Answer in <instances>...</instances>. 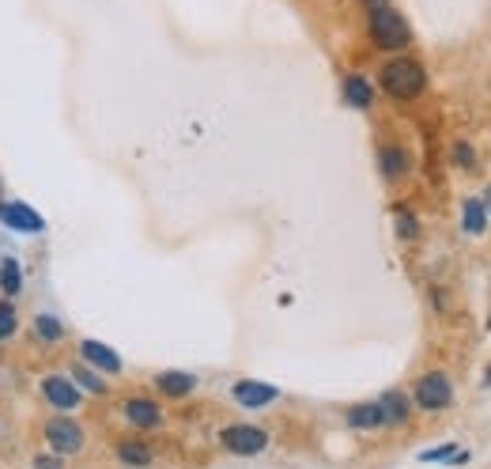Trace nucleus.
I'll return each mask as SVG.
<instances>
[{"label": "nucleus", "instance_id": "nucleus-1", "mask_svg": "<svg viewBox=\"0 0 491 469\" xmlns=\"http://www.w3.org/2000/svg\"><path fill=\"white\" fill-rule=\"evenodd\" d=\"M363 8H367V38L374 50L404 53L412 46V27H409V19L393 8V0H363Z\"/></svg>", "mask_w": 491, "mask_h": 469}, {"label": "nucleus", "instance_id": "nucleus-2", "mask_svg": "<svg viewBox=\"0 0 491 469\" xmlns=\"http://www.w3.org/2000/svg\"><path fill=\"white\" fill-rule=\"evenodd\" d=\"M378 88L393 102H412L427 91V69L412 53H390L386 65L378 69Z\"/></svg>", "mask_w": 491, "mask_h": 469}, {"label": "nucleus", "instance_id": "nucleus-3", "mask_svg": "<svg viewBox=\"0 0 491 469\" xmlns=\"http://www.w3.org/2000/svg\"><path fill=\"white\" fill-rule=\"evenodd\" d=\"M412 405L423 413H442V409H450L454 405V382L446 371H427L416 378V387H412Z\"/></svg>", "mask_w": 491, "mask_h": 469}, {"label": "nucleus", "instance_id": "nucleus-4", "mask_svg": "<svg viewBox=\"0 0 491 469\" xmlns=\"http://www.w3.org/2000/svg\"><path fill=\"white\" fill-rule=\"evenodd\" d=\"M220 443L231 455H261L269 446V432L258 428V424H231V428L220 432Z\"/></svg>", "mask_w": 491, "mask_h": 469}, {"label": "nucleus", "instance_id": "nucleus-5", "mask_svg": "<svg viewBox=\"0 0 491 469\" xmlns=\"http://www.w3.org/2000/svg\"><path fill=\"white\" fill-rule=\"evenodd\" d=\"M42 397H46L53 409H61V413H72L76 405L83 401V394H80V387H76V378H65V375L42 378Z\"/></svg>", "mask_w": 491, "mask_h": 469}, {"label": "nucleus", "instance_id": "nucleus-6", "mask_svg": "<svg viewBox=\"0 0 491 469\" xmlns=\"http://www.w3.org/2000/svg\"><path fill=\"white\" fill-rule=\"evenodd\" d=\"M46 439H50V446L57 455H76L83 446V428L76 420H69V416H53L46 424Z\"/></svg>", "mask_w": 491, "mask_h": 469}, {"label": "nucleus", "instance_id": "nucleus-7", "mask_svg": "<svg viewBox=\"0 0 491 469\" xmlns=\"http://www.w3.org/2000/svg\"><path fill=\"white\" fill-rule=\"evenodd\" d=\"M121 413L140 432H152V428H159V424H163V409H159V401H152V397H125Z\"/></svg>", "mask_w": 491, "mask_h": 469}, {"label": "nucleus", "instance_id": "nucleus-8", "mask_svg": "<svg viewBox=\"0 0 491 469\" xmlns=\"http://www.w3.org/2000/svg\"><path fill=\"white\" fill-rule=\"evenodd\" d=\"M231 397L246 405V409H265V405H272L276 397H280V390L269 387V382H253V378H242L231 387Z\"/></svg>", "mask_w": 491, "mask_h": 469}, {"label": "nucleus", "instance_id": "nucleus-9", "mask_svg": "<svg viewBox=\"0 0 491 469\" xmlns=\"http://www.w3.org/2000/svg\"><path fill=\"white\" fill-rule=\"evenodd\" d=\"M378 170H382V178L386 182H397L412 170V156L404 152L401 144H382L378 148Z\"/></svg>", "mask_w": 491, "mask_h": 469}, {"label": "nucleus", "instance_id": "nucleus-10", "mask_svg": "<svg viewBox=\"0 0 491 469\" xmlns=\"http://www.w3.org/2000/svg\"><path fill=\"white\" fill-rule=\"evenodd\" d=\"M382 405V416H386V428H404L412 416V394H404V390H386L378 397Z\"/></svg>", "mask_w": 491, "mask_h": 469}, {"label": "nucleus", "instance_id": "nucleus-11", "mask_svg": "<svg viewBox=\"0 0 491 469\" xmlns=\"http://www.w3.org/2000/svg\"><path fill=\"white\" fill-rule=\"evenodd\" d=\"M348 428L355 432H378L386 428V416H382V405L378 401H359L348 409Z\"/></svg>", "mask_w": 491, "mask_h": 469}, {"label": "nucleus", "instance_id": "nucleus-12", "mask_svg": "<svg viewBox=\"0 0 491 469\" xmlns=\"http://www.w3.org/2000/svg\"><path fill=\"white\" fill-rule=\"evenodd\" d=\"M340 91H345V102L355 106V110H371V106H374V83L367 76H359V72L345 76Z\"/></svg>", "mask_w": 491, "mask_h": 469}, {"label": "nucleus", "instance_id": "nucleus-13", "mask_svg": "<svg viewBox=\"0 0 491 469\" xmlns=\"http://www.w3.org/2000/svg\"><path fill=\"white\" fill-rule=\"evenodd\" d=\"M156 390L163 397H189L197 390V378L185 371H163V375H156Z\"/></svg>", "mask_w": 491, "mask_h": 469}, {"label": "nucleus", "instance_id": "nucleus-14", "mask_svg": "<svg viewBox=\"0 0 491 469\" xmlns=\"http://www.w3.org/2000/svg\"><path fill=\"white\" fill-rule=\"evenodd\" d=\"M80 356H83V364L102 368V371H110V375H118V371H121V356H118V352H110L106 345H99V340H83V345H80Z\"/></svg>", "mask_w": 491, "mask_h": 469}, {"label": "nucleus", "instance_id": "nucleus-15", "mask_svg": "<svg viewBox=\"0 0 491 469\" xmlns=\"http://www.w3.org/2000/svg\"><path fill=\"white\" fill-rule=\"evenodd\" d=\"M461 212H465V231L468 234H484L487 231V205H484V197H465V205H461Z\"/></svg>", "mask_w": 491, "mask_h": 469}, {"label": "nucleus", "instance_id": "nucleus-16", "mask_svg": "<svg viewBox=\"0 0 491 469\" xmlns=\"http://www.w3.org/2000/svg\"><path fill=\"white\" fill-rule=\"evenodd\" d=\"M118 458H121L125 465L144 469V465H152V446L140 443V439H121V443H118Z\"/></svg>", "mask_w": 491, "mask_h": 469}, {"label": "nucleus", "instance_id": "nucleus-17", "mask_svg": "<svg viewBox=\"0 0 491 469\" xmlns=\"http://www.w3.org/2000/svg\"><path fill=\"white\" fill-rule=\"evenodd\" d=\"M72 378H76V387L83 390H91V394H106V378L91 371V364H76L72 368Z\"/></svg>", "mask_w": 491, "mask_h": 469}, {"label": "nucleus", "instance_id": "nucleus-18", "mask_svg": "<svg viewBox=\"0 0 491 469\" xmlns=\"http://www.w3.org/2000/svg\"><path fill=\"white\" fill-rule=\"evenodd\" d=\"M34 333H38L42 340H50V345H53V340L65 337V326H61L53 314H38V318H34Z\"/></svg>", "mask_w": 491, "mask_h": 469}, {"label": "nucleus", "instance_id": "nucleus-19", "mask_svg": "<svg viewBox=\"0 0 491 469\" xmlns=\"http://www.w3.org/2000/svg\"><path fill=\"white\" fill-rule=\"evenodd\" d=\"M19 330V314H15V303L12 300H0V340H12Z\"/></svg>", "mask_w": 491, "mask_h": 469}, {"label": "nucleus", "instance_id": "nucleus-20", "mask_svg": "<svg viewBox=\"0 0 491 469\" xmlns=\"http://www.w3.org/2000/svg\"><path fill=\"white\" fill-rule=\"evenodd\" d=\"M450 159H454V167H461V170H477V148L468 144V140H454Z\"/></svg>", "mask_w": 491, "mask_h": 469}, {"label": "nucleus", "instance_id": "nucleus-21", "mask_svg": "<svg viewBox=\"0 0 491 469\" xmlns=\"http://www.w3.org/2000/svg\"><path fill=\"white\" fill-rule=\"evenodd\" d=\"M393 224H397V234H401L404 243H409V239H416V234H420V220L412 216L409 208H397V212H393Z\"/></svg>", "mask_w": 491, "mask_h": 469}, {"label": "nucleus", "instance_id": "nucleus-22", "mask_svg": "<svg viewBox=\"0 0 491 469\" xmlns=\"http://www.w3.org/2000/svg\"><path fill=\"white\" fill-rule=\"evenodd\" d=\"M0 288H5L8 295H15L19 288H24V281H19V265L8 258L5 265H0Z\"/></svg>", "mask_w": 491, "mask_h": 469}, {"label": "nucleus", "instance_id": "nucleus-23", "mask_svg": "<svg viewBox=\"0 0 491 469\" xmlns=\"http://www.w3.org/2000/svg\"><path fill=\"white\" fill-rule=\"evenodd\" d=\"M34 469H65V462L53 458V455H38V458H34Z\"/></svg>", "mask_w": 491, "mask_h": 469}, {"label": "nucleus", "instance_id": "nucleus-24", "mask_svg": "<svg viewBox=\"0 0 491 469\" xmlns=\"http://www.w3.org/2000/svg\"><path fill=\"white\" fill-rule=\"evenodd\" d=\"M484 205H487V216H491V186H487V194H484Z\"/></svg>", "mask_w": 491, "mask_h": 469}]
</instances>
